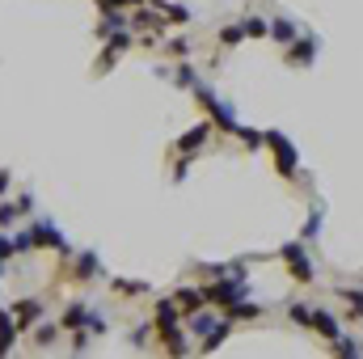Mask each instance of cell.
Instances as JSON below:
<instances>
[{
  "instance_id": "3957f363",
  "label": "cell",
  "mask_w": 363,
  "mask_h": 359,
  "mask_svg": "<svg viewBox=\"0 0 363 359\" xmlns=\"http://www.w3.org/2000/svg\"><path fill=\"white\" fill-rule=\"evenodd\" d=\"M283 258L292 262V275H296L300 283H308V279H313V262H308V253H304L300 245H283Z\"/></svg>"
},
{
  "instance_id": "7402d4cb",
  "label": "cell",
  "mask_w": 363,
  "mask_h": 359,
  "mask_svg": "<svg viewBox=\"0 0 363 359\" xmlns=\"http://www.w3.org/2000/svg\"><path fill=\"white\" fill-rule=\"evenodd\" d=\"M5 182H9V178H5V174H0V190H5Z\"/></svg>"
},
{
  "instance_id": "ba28073f",
  "label": "cell",
  "mask_w": 363,
  "mask_h": 359,
  "mask_svg": "<svg viewBox=\"0 0 363 359\" xmlns=\"http://www.w3.org/2000/svg\"><path fill=\"white\" fill-rule=\"evenodd\" d=\"M34 317H38V300H17L13 304V322L17 326H30Z\"/></svg>"
},
{
  "instance_id": "277c9868",
  "label": "cell",
  "mask_w": 363,
  "mask_h": 359,
  "mask_svg": "<svg viewBox=\"0 0 363 359\" xmlns=\"http://www.w3.org/2000/svg\"><path fill=\"white\" fill-rule=\"evenodd\" d=\"M203 300H207V296H203V292H194V287H182V292L174 296V304H178V313H190V317H194V313L203 309Z\"/></svg>"
},
{
  "instance_id": "7c38bea8",
  "label": "cell",
  "mask_w": 363,
  "mask_h": 359,
  "mask_svg": "<svg viewBox=\"0 0 363 359\" xmlns=\"http://www.w3.org/2000/svg\"><path fill=\"white\" fill-rule=\"evenodd\" d=\"M313 51H317V42H313V38H304V42H300L296 51H292V64H304L308 56H313Z\"/></svg>"
},
{
  "instance_id": "5b68a950",
  "label": "cell",
  "mask_w": 363,
  "mask_h": 359,
  "mask_svg": "<svg viewBox=\"0 0 363 359\" xmlns=\"http://www.w3.org/2000/svg\"><path fill=\"white\" fill-rule=\"evenodd\" d=\"M308 326H313V330H321V334H326L330 342H338V338H342V330H338V322H334V317H330L326 309H313V322H308Z\"/></svg>"
},
{
  "instance_id": "9a60e30c",
  "label": "cell",
  "mask_w": 363,
  "mask_h": 359,
  "mask_svg": "<svg viewBox=\"0 0 363 359\" xmlns=\"http://www.w3.org/2000/svg\"><path fill=\"white\" fill-rule=\"evenodd\" d=\"M267 30H271V26H267L262 17H249V22H245V34H249V38H262Z\"/></svg>"
},
{
  "instance_id": "2e32d148",
  "label": "cell",
  "mask_w": 363,
  "mask_h": 359,
  "mask_svg": "<svg viewBox=\"0 0 363 359\" xmlns=\"http://www.w3.org/2000/svg\"><path fill=\"white\" fill-rule=\"evenodd\" d=\"M241 38H245V26H228V30L220 34V42H224V47H233V42H241Z\"/></svg>"
},
{
  "instance_id": "6da1fadb",
  "label": "cell",
  "mask_w": 363,
  "mask_h": 359,
  "mask_svg": "<svg viewBox=\"0 0 363 359\" xmlns=\"http://www.w3.org/2000/svg\"><path fill=\"white\" fill-rule=\"evenodd\" d=\"M267 144L275 148V165L283 178H296V148L283 140V131H267Z\"/></svg>"
},
{
  "instance_id": "30bf717a",
  "label": "cell",
  "mask_w": 363,
  "mask_h": 359,
  "mask_svg": "<svg viewBox=\"0 0 363 359\" xmlns=\"http://www.w3.org/2000/svg\"><path fill=\"white\" fill-rule=\"evenodd\" d=\"M152 5H157V9H161V13H165L169 22H186V17H190L186 9H178V5H169V0H152Z\"/></svg>"
},
{
  "instance_id": "44dd1931",
  "label": "cell",
  "mask_w": 363,
  "mask_h": 359,
  "mask_svg": "<svg viewBox=\"0 0 363 359\" xmlns=\"http://www.w3.org/2000/svg\"><path fill=\"white\" fill-rule=\"evenodd\" d=\"M115 5H140V0H101V9H106V13H110Z\"/></svg>"
},
{
  "instance_id": "8992f818",
  "label": "cell",
  "mask_w": 363,
  "mask_h": 359,
  "mask_svg": "<svg viewBox=\"0 0 363 359\" xmlns=\"http://www.w3.org/2000/svg\"><path fill=\"white\" fill-rule=\"evenodd\" d=\"M13 338H17V322H13V313H9V309H0V355H9Z\"/></svg>"
},
{
  "instance_id": "d6986e66",
  "label": "cell",
  "mask_w": 363,
  "mask_h": 359,
  "mask_svg": "<svg viewBox=\"0 0 363 359\" xmlns=\"http://www.w3.org/2000/svg\"><path fill=\"white\" fill-rule=\"evenodd\" d=\"M51 338H56V326H42V330H38V347H47Z\"/></svg>"
},
{
  "instance_id": "ac0fdd59",
  "label": "cell",
  "mask_w": 363,
  "mask_h": 359,
  "mask_svg": "<svg viewBox=\"0 0 363 359\" xmlns=\"http://www.w3.org/2000/svg\"><path fill=\"white\" fill-rule=\"evenodd\" d=\"M346 304H351L355 317H363V292H346Z\"/></svg>"
},
{
  "instance_id": "8fae6325",
  "label": "cell",
  "mask_w": 363,
  "mask_h": 359,
  "mask_svg": "<svg viewBox=\"0 0 363 359\" xmlns=\"http://www.w3.org/2000/svg\"><path fill=\"white\" fill-rule=\"evenodd\" d=\"M271 38L292 42V38H296V26H292V22H275V26H271Z\"/></svg>"
},
{
  "instance_id": "52a82bcc",
  "label": "cell",
  "mask_w": 363,
  "mask_h": 359,
  "mask_svg": "<svg viewBox=\"0 0 363 359\" xmlns=\"http://www.w3.org/2000/svg\"><path fill=\"white\" fill-rule=\"evenodd\" d=\"M30 241H34V245H56V249H64V237H60V228H51V224H38V228L30 233Z\"/></svg>"
},
{
  "instance_id": "ffe728a7",
  "label": "cell",
  "mask_w": 363,
  "mask_h": 359,
  "mask_svg": "<svg viewBox=\"0 0 363 359\" xmlns=\"http://www.w3.org/2000/svg\"><path fill=\"white\" fill-rule=\"evenodd\" d=\"M178 85H194V72H190V68H186V64H182V68H178Z\"/></svg>"
},
{
  "instance_id": "5bb4252c",
  "label": "cell",
  "mask_w": 363,
  "mask_h": 359,
  "mask_svg": "<svg viewBox=\"0 0 363 359\" xmlns=\"http://www.w3.org/2000/svg\"><path fill=\"white\" fill-rule=\"evenodd\" d=\"M203 140H207V127H194V131H186V140H182L178 148H186V152H190V148H199Z\"/></svg>"
},
{
  "instance_id": "e0dca14e",
  "label": "cell",
  "mask_w": 363,
  "mask_h": 359,
  "mask_svg": "<svg viewBox=\"0 0 363 359\" xmlns=\"http://www.w3.org/2000/svg\"><path fill=\"white\" fill-rule=\"evenodd\" d=\"M292 322L308 326V322H313V309H304V304H292Z\"/></svg>"
},
{
  "instance_id": "4fadbf2b",
  "label": "cell",
  "mask_w": 363,
  "mask_h": 359,
  "mask_svg": "<svg viewBox=\"0 0 363 359\" xmlns=\"http://www.w3.org/2000/svg\"><path fill=\"white\" fill-rule=\"evenodd\" d=\"M89 322V313H85V304H72V309L64 313V326H85Z\"/></svg>"
},
{
  "instance_id": "9c48e42d",
  "label": "cell",
  "mask_w": 363,
  "mask_h": 359,
  "mask_svg": "<svg viewBox=\"0 0 363 359\" xmlns=\"http://www.w3.org/2000/svg\"><path fill=\"white\" fill-rule=\"evenodd\" d=\"M93 275H97V258H93V253L76 258V279H93Z\"/></svg>"
},
{
  "instance_id": "7a4b0ae2",
  "label": "cell",
  "mask_w": 363,
  "mask_h": 359,
  "mask_svg": "<svg viewBox=\"0 0 363 359\" xmlns=\"http://www.w3.org/2000/svg\"><path fill=\"white\" fill-rule=\"evenodd\" d=\"M241 292H245V287H241V279H233V283H216V287H207L203 296L212 300V304H220V309H233V304L241 300Z\"/></svg>"
}]
</instances>
